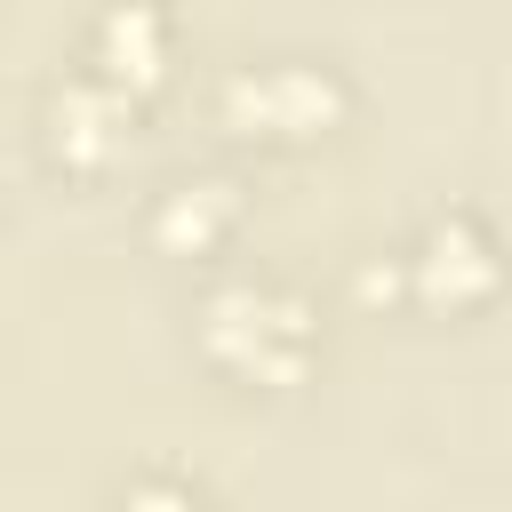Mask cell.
<instances>
[{"label": "cell", "instance_id": "obj_1", "mask_svg": "<svg viewBox=\"0 0 512 512\" xmlns=\"http://www.w3.org/2000/svg\"><path fill=\"white\" fill-rule=\"evenodd\" d=\"M208 344L232 352L240 368H288V352L304 344V312L280 296H256V288H224L208 304Z\"/></svg>", "mask_w": 512, "mask_h": 512}, {"label": "cell", "instance_id": "obj_4", "mask_svg": "<svg viewBox=\"0 0 512 512\" xmlns=\"http://www.w3.org/2000/svg\"><path fill=\"white\" fill-rule=\"evenodd\" d=\"M128 512H192V504H184V496H136Z\"/></svg>", "mask_w": 512, "mask_h": 512}, {"label": "cell", "instance_id": "obj_2", "mask_svg": "<svg viewBox=\"0 0 512 512\" xmlns=\"http://www.w3.org/2000/svg\"><path fill=\"white\" fill-rule=\"evenodd\" d=\"M232 112L240 120H272V128H312L328 112V80H312V72H256V80H232Z\"/></svg>", "mask_w": 512, "mask_h": 512}, {"label": "cell", "instance_id": "obj_3", "mask_svg": "<svg viewBox=\"0 0 512 512\" xmlns=\"http://www.w3.org/2000/svg\"><path fill=\"white\" fill-rule=\"evenodd\" d=\"M216 216H224V184H184V192H176V208L160 216V232H168V240H184V232L200 240Z\"/></svg>", "mask_w": 512, "mask_h": 512}]
</instances>
